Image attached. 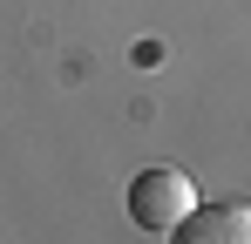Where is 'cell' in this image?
Returning <instances> with one entry per match:
<instances>
[{
    "label": "cell",
    "mask_w": 251,
    "mask_h": 244,
    "mask_svg": "<svg viewBox=\"0 0 251 244\" xmlns=\"http://www.w3.org/2000/svg\"><path fill=\"white\" fill-rule=\"evenodd\" d=\"M170 238L176 244H251V203H197Z\"/></svg>",
    "instance_id": "cell-2"
},
{
    "label": "cell",
    "mask_w": 251,
    "mask_h": 244,
    "mask_svg": "<svg viewBox=\"0 0 251 244\" xmlns=\"http://www.w3.org/2000/svg\"><path fill=\"white\" fill-rule=\"evenodd\" d=\"M190 210H197V183H190L183 170H170V163L136 170V183H129V224H136V231L170 238V231H176Z\"/></svg>",
    "instance_id": "cell-1"
}]
</instances>
